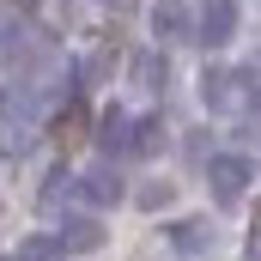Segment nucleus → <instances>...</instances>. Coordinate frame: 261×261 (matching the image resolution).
Returning <instances> with one entry per match:
<instances>
[{
    "label": "nucleus",
    "mask_w": 261,
    "mask_h": 261,
    "mask_svg": "<svg viewBox=\"0 0 261 261\" xmlns=\"http://www.w3.org/2000/svg\"><path fill=\"white\" fill-rule=\"evenodd\" d=\"M164 55H134V85H146V91H164Z\"/></svg>",
    "instance_id": "9"
},
{
    "label": "nucleus",
    "mask_w": 261,
    "mask_h": 261,
    "mask_svg": "<svg viewBox=\"0 0 261 261\" xmlns=\"http://www.w3.org/2000/svg\"><path fill=\"white\" fill-rule=\"evenodd\" d=\"M200 97H206L213 110H231V103H237V73H225V67H213V73L200 79Z\"/></svg>",
    "instance_id": "5"
},
{
    "label": "nucleus",
    "mask_w": 261,
    "mask_h": 261,
    "mask_svg": "<svg viewBox=\"0 0 261 261\" xmlns=\"http://www.w3.org/2000/svg\"><path fill=\"white\" fill-rule=\"evenodd\" d=\"M189 37H200L206 49L231 43V37H237V0H200V18H195Z\"/></svg>",
    "instance_id": "2"
},
{
    "label": "nucleus",
    "mask_w": 261,
    "mask_h": 261,
    "mask_svg": "<svg viewBox=\"0 0 261 261\" xmlns=\"http://www.w3.org/2000/svg\"><path fill=\"white\" fill-rule=\"evenodd\" d=\"M18 6H31V0H18Z\"/></svg>",
    "instance_id": "14"
},
{
    "label": "nucleus",
    "mask_w": 261,
    "mask_h": 261,
    "mask_svg": "<svg viewBox=\"0 0 261 261\" xmlns=\"http://www.w3.org/2000/svg\"><path fill=\"white\" fill-rule=\"evenodd\" d=\"M128 146H134V152H158V146H164V128H158V116H146V122H128Z\"/></svg>",
    "instance_id": "10"
},
{
    "label": "nucleus",
    "mask_w": 261,
    "mask_h": 261,
    "mask_svg": "<svg viewBox=\"0 0 261 261\" xmlns=\"http://www.w3.org/2000/svg\"><path fill=\"white\" fill-rule=\"evenodd\" d=\"M97 146H103V152H122V146H128V116H122L116 103H110L103 122H97Z\"/></svg>",
    "instance_id": "7"
},
{
    "label": "nucleus",
    "mask_w": 261,
    "mask_h": 261,
    "mask_svg": "<svg viewBox=\"0 0 261 261\" xmlns=\"http://www.w3.org/2000/svg\"><path fill=\"white\" fill-rule=\"evenodd\" d=\"M249 176H255V164H249L243 152H219V158H206V182H213L219 200H243Z\"/></svg>",
    "instance_id": "1"
},
{
    "label": "nucleus",
    "mask_w": 261,
    "mask_h": 261,
    "mask_svg": "<svg viewBox=\"0 0 261 261\" xmlns=\"http://www.w3.org/2000/svg\"><path fill=\"white\" fill-rule=\"evenodd\" d=\"M176 249H182V255H206V249H213V225H206V219H182V225H176Z\"/></svg>",
    "instance_id": "6"
},
{
    "label": "nucleus",
    "mask_w": 261,
    "mask_h": 261,
    "mask_svg": "<svg viewBox=\"0 0 261 261\" xmlns=\"http://www.w3.org/2000/svg\"><path fill=\"white\" fill-rule=\"evenodd\" d=\"M6 43H24V24H18V18H6V12H0V49H6Z\"/></svg>",
    "instance_id": "12"
},
{
    "label": "nucleus",
    "mask_w": 261,
    "mask_h": 261,
    "mask_svg": "<svg viewBox=\"0 0 261 261\" xmlns=\"http://www.w3.org/2000/svg\"><path fill=\"white\" fill-rule=\"evenodd\" d=\"M140 200H146V206H164V200H170V189H164V182H146V189H140Z\"/></svg>",
    "instance_id": "13"
},
{
    "label": "nucleus",
    "mask_w": 261,
    "mask_h": 261,
    "mask_svg": "<svg viewBox=\"0 0 261 261\" xmlns=\"http://www.w3.org/2000/svg\"><path fill=\"white\" fill-rule=\"evenodd\" d=\"M73 195L85 200V206H110V200H122V176H116L110 164H97V170H85V176L73 182Z\"/></svg>",
    "instance_id": "3"
},
{
    "label": "nucleus",
    "mask_w": 261,
    "mask_h": 261,
    "mask_svg": "<svg viewBox=\"0 0 261 261\" xmlns=\"http://www.w3.org/2000/svg\"><path fill=\"white\" fill-rule=\"evenodd\" d=\"M103 243V231L91 225V219H67V231H61V249H97Z\"/></svg>",
    "instance_id": "8"
},
{
    "label": "nucleus",
    "mask_w": 261,
    "mask_h": 261,
    "mask_svg": "<svg viewBox=\"0 0 261 261\" xmlns=\"http://www.w3.org/2000/svg\"><path fill=\"white\" fill-rule=\"evenodd\" d=\"M12 261H61V237H24Z\"/></svg>",
    "instance_id": "11"
},
{
    "label": "nucleus",
    "mask_w": 261,
    "mask_h": 261,
    "mask_svg": "<svg viewBox=\"0 0 261 261\" xmlns=\"http://www.w3.org/2000/svg\"><path fill=\"white\" fill-rule=\"evenodd\" d=\"M152 31H158L164 43H182V37L195 31V18H189V6H176V0H158V12H152Z\"/></svg>",
    "instance_id": "4"
}]
</instances>
